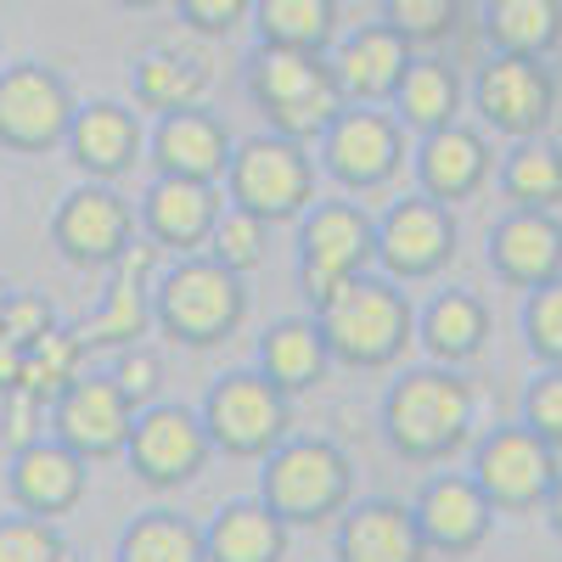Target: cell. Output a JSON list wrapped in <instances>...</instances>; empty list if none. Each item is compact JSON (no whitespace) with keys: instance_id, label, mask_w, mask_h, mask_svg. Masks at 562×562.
<instances>
[{"instance_id":"cell-1","label":"cell","mask_w":562,"mask_h":562,"mask_svg":"<svg viewBox=\"0 0 562 562\" xmlns=\"http://www.w3.org/2000/svg\"><path fill=\"white\" fill-rule=\"evenodd\" d=\"M473 383L456 366H405L383 394V439L400 461L439 467L473 439Z\"/></svg>"},{"instance_id":"cell-2","label":"cell","mask_w":562,"mask_h":562,"mask_svg":"<svg viewBox=\"0 0 562 562\" xmlns=\"http://www.w3.org/2000/svg\"><path fill=\"white\" fill-rule=\"evenodd\" d=\"M315 321L326 333L333 360L349 366V371H389L416 344V304L383 270L355 276L344 293H333L315 310Z\"/></svg>"},{"instance_id":"cell-3","label":"cell","mask_w":562,"mask_h":562,"mask_svg":"<svg viewBox=\"0 0 562 562\" xmlns=\"http://www.w3.org/2000/svg\"><path fill=\"white\" fill-rule=\"evenodd\" d=\"M248 321V281L214 265L209 254L169 259L153 281V333L180 349H214L237 338Z\"/></svg>"},{"instance_id":"cell-4","label":"cell","mask_w":562,"mask_h":562,"mask_svg":"<svg viewBox=\"0 0 562 562\" xmlns=\"http://www.w3.org/2000/svg\"><path fill=\"white\" fill-rule=\"evenodd\" d=\"M259 501L288 529H321L338 524L355 501V461L338 439L293 434L259 461Z\"/></svg>"},{"instance_id":"cell-5","label":"cell","mask_w":562,"mask_h":562,"mask_svg":"<svg viewBox=\"0 0 562 562\" xmlns=\"http://www.w3.org/2000/svg\"><path fill=\"white\" fill-rule=\"evenodd\" d=\"M248 97L270 119V135L288 140H321L349 102L333 79V63L321 52H288V45H259L248 57Z\"/></svg>"},{"instance_id":"cell-6","label":"cell","mask_w":562,"mask_h":562,"mask_svg":"<svg viewBox=\"0 0 562 562\" xmlns=\"http://www.w3.org/2000/svg\"><path fill=\"white\" fill-rule=\"evenodd\" d=\"M225 203L265 220V225L304 220L310 203H315V158H310V147L304 140H288V135H270V130L237 140L231 169H225Z\"/></svg>"},{"instance_id":"cell-7","label":"cell","mask_w":562,"mask_h":562,"mask_svg":"<svg viewBox=\"0 0 562 562\" xmlns=\"http://www.w3.org/2000/svg\"><path fill=\"white\" fill-rule=\"evenodd\" d=\"M378 265V220L349 198H315L299 220V293L310 315Z\"/></svg>"},{"instance_id":"cell-8","label":"cell","mask_w":562,"mask_h":562,"mask_svg":"<svg viewBox=\"0 0 562 562\" xmlns=\"http://www.w3.org/2000/svg\"><path fill=\"white\" fill-rule=\"evenodd\" d=\"M198 416L209 428L214 456H231V461H265L276 445L293 439V400L281 394L259 366L214 378Z\"/></svg>"},{"instance_id":"cell-9","label":"cell","mask_w":562,"mask_h":562,"mask_svg":"<svg viewBox=\"0 0 562 562\" xmlns=\"http://www.w3.org/2000/svg\"><path fill=\"white\" fill-rule=\"evenodd\" d=\"M467 479L484 490V501L495 506V518H529L546 506L551 484L562 479V461L551 445H540L524 422H506L473 439V467Z\"/></svg>"},{"instance_id":"cell-10","label":"cell","mask_w":562,"mask_h":562,"mask_svg":"<svg viewBox=\"0 0 562 562\" xmlns=\"http://www.w3.org/2000/svg\"><path fill=\"white\" fill-rule=\"evenodd\" d=\"M124 461L147 490H186L203 479V467L214 461V445H209V428L192 405L158 400L147 411H135Z\"/></svg>"},{"instance_id":"cell-11","label":"cell","mask_w":562,"mask_h":562,"mask_svg":"<svg viewBox=\"0 0 562 562\" xmlns=\"http://www.w3.org/2000/svg\"><path fill=\"white\" fill-rule=\"evenodd\" d=\"M321 169L344 192H383L405 169V124L383 108H344L321 135Z\"/></svg>"},{"instance_id":"cell-12","label":"cell","mask_w":562,"mask_h":562,"mask_svg":"<svg viewBox=\"0 0 562 562\" xmlns=\"http://www.w3.org/2000/svg\"><path fill=\"white\" fill-rule=\"evenodd\" d=\"M135 237H140L135 203L119 198L113 186H102V180L74 186V192L57 203V214H52V248L74 270H113L130 254Z\"/></svg>"},{"instance_id":"cell-13","label":"cell","mask_w":562,"mask_h":562,"mask_svg":"<svg viewBox=\"0 0 562 562\" xmlns=\"http://www.w3.org/2000/svg\"><path fill=\"white\" fill-rule=\"evenodd\" d=\"M130 428H135V405H130V394L108 378V371H85V378H74L52 400V411H45V434H52L57 445H68L79 461L124 456Z\"/></svg>"},{"instance_id":"cell-14","label":"cell","mask_w":562,"mask_h":562,"mask_svg":"<svg viewBox=\"0 0 562 562\" xmlns=\"http://www.w3.org/2000/svg\"><path fill=\"white\" fill-rule=\"evenodd\" d=\"M74 90L63 85L57 68L45 63H18L0 68V147L7 153H52L68 140L74 124Z\"/></svg>"},{"instance_id":"cell-15","label":"cell","mask_w":562,"mask_h":562,"mask_svg":"<svg viewBox=\"0 0 562 562\" xmlns=\"http://www.w3.org/2000/svg\"><path fill=\"white\" fill-rule=\"evenodd\" d=\"M456 243H461L456 214L445 203H434V198L411 192L378 220V270L389 281H400V288H411V281H434V276L450 270Z\"/></svg>"},{"instance_id":"cell-16","label":"cell","mask_w":562,"mask_h":562,"mask_svg":"<svg viewBox=\"0 0 562 562\" xmlns=\"http://www.w3.org/2000/svg\"><path fill=\"white\" fill-rule=\"evenodd\" d=\"M225 214V186L209 180H175V175H153V186L135 203V225L164 259H186L203 254L214 225Z\"/></svg>"},{"instance_id":"cell-17","label":"cell","mask_w":562,"mask_h":562,"mask_svg":"<svg viewBox=\"0 0 562 562\" xmlns=\"http://www.w3.org/2000/svg\"><path fill=\"white\" fill-rule=\"evenodd\" d=\"M164 270V254L135 237L130 254L108 270V293L97 299V310H90V321L79 326L85 349H130V344H147L153 338V281Z\"/></svg>"},{"instance_id":"cell-18","label":"cell","mask_w":562,"mask_h":562,"mask_svg":"<svg viewBox=\"0 0 562 562\" xmlns=\"http://www.w3.org/2000/svg\"><path fill=\"white\" fill-rule=\"evenodd\" d=\"M85 490H90V461H79L52 434L18 445L12 461H7V495H12L18 512H29V518H45V524L68 518L85 501Z\"/></svg>"},{"instance_id":"cell-19","label":"cell","mask_w":562,"mask_h":562,"mask_svg":"<svg viewBox=\"0 0 562 562\" xmlns=\"http://www.w3.org/2000/svg\"><path fill=\"white\" fill-rule=\"evenodd\" d=\"M411 512H416V529L434 557H473L495 529V506L467 473H434L416 490Z\"/></svg>"},{"instance_id":"cell-20","label":"cell","mask_w":562,"mask_h":562,"mask_svg":"<svg viewBox=\"0 0 562 562\" xmlns=\"http://www.w3.org/2000/svg\"><path fill=\"white\" fill-rule=\"evenodd\" d=\"M473 102H479V119L490 130H501L512 140H529L551 124L557 85L535 57H495L473 85Z\"/></svg>"},{"instance_id":"cell-21","label":"cell","mask_w":562,"mask_h":562,"mask_svg":"<svg viewBox=\"0 0 562 562\" xmlns=\"http://www.w3.org/2000/svg\"><path fill=\"white\" fill-rule=\"evenodd\" d=\"M411 164H416V192L445 203V209L479 198L484 186L495 180V153H490L484 130L461 124V119L445 124V130H434V135H422Z\"/></svg>"},{"instance_id":"cell-22","label":"cell","mask_w":562,"mask_h":562,"mask_svg":"<svg viewBox=\"0 0 562 562\" xmlns=\"http://www.w3.org/2000/svg\"><path fill=\"white\" fill-rule=\"evenodd\" d=\"M428 540L416 529L411 501L366 495L333 524V562H428Z\"/></svg>"},{"instance_id":"cell-23","label":"cell","mask_w":562,"mask_h":562,"mask_svg":"<svg viewBox=\"0 0 562 562\" xmlns=\"http://www.w3.org/2000/svg\"><path fill=\"white\" fill-rule=\"evenodd\" d=\"M490 270L512 293H535L562 276V220L540 209H506L490 225Z\"/></svg>"},{"instance_id":"cell-24","label":"cell","mask_w":562,"mask_h":562,"mask_svg":"<svg viewBox=\"0 0 562 562\" xmlns=\"http://www.w3.org/2000/svg\"><path fill=\"white\" fill-rule=\"evenodd\" d=\"M147 153H153L158 175L225 186V169H231L237 140H231V130L209 108H186V113H164L158 119V130L147 135Z\"/></svg>"},{"instance_id":"cell-25","label":"cell","mask_w":562,"mask_h":562,"mask_svg":"<svg viewBox=\"0 0 562 562\" xmlns=\"http://www.w3.org/2000/svg\"><path fill=\"white\" fill-rule=\"evenodd\" d=\"M68 158L85 180L113 186L119 175L135 169V158L147 153V130H140V113H130L124 102H90L74 113L68 124Z\"/></svg>"},{"instance_id":"cell-26","label":"cell","mask_w":562,"mask_h":562,"mask_svg":"<svg viewBox=\"0 0 562 562\" xmlns=\"http://www.w3.org/2000/svg\"><path fill=\"white\" fill-rule=\"evenodd\" d=\"M411 63H416L411 40H400L389 23H371V29H355L349 40H338L333 79H338L349 108H383V102H394Z\"/></svg>"},{"instance_id":"cell-27","label":"cell","mask_w":562,"mask_h":562,"mask_svg":"<svg viewBox=\"0 0 562 562\" xmlns=\"http://www.w3.org/2000/svg\"><path fill=\"white\" fill-rule=\"evenodd\" d=\"M259 371L281 389V394H310L315 383H326L333 371V349L315 315H281L259 333Z\"/></svg>"},{"instance_id":"cell-28","label":"cell","mask_w":562,"mask_h":562,"mask_svg":"<svg viewBox=\"0 0 562 562\" xmlns=\"http://www.w3.org/2000/svg\"><path fill=\"white\" fill-rule=\"evenodd\" d=\"M416 344L434 355V366H467L490 344V304L467 288H445L416 310Z\"/></svg>"},{"instance_id":"cell-29","label":"cell","mask_w":562,"mask_h":562,"mask_svg":"<svg viewBox=\"0 0 562 562\" xmlns=\"http://www.w3.org/2000/svg\"><path fill=\"white\" fill-rule=\"evenodd\" d=\"M288 535L293 529L259 495H248V501H225L203 524V551L209 562H281L288 557Z\"/></svg>"},{"instance_id":"cell-30","label":"cell","mask_w":562,"mask_h":562,"mask_svg":"<svg viewBox=\"0 0 562 562\" xmlns=\"http://www.w3.org/2000/svg\"><path fill=\"white\" fill-rule=\"evenodd\" d=\"M495 192L506 198V209L557 214L562 209V147L546 135L512 140V153L495 164Z\"/></svg>"},{"instance_id":"cell-31","label":"cell","mask_w":562,"mask_h":562,"mask_svg":"<svg viewBox=\"0 0 562 562\" xmlns=\"http://www.w3.org/2000/svg\"><path fill=\"white\" fill-rule=\"evenodd\" d=\"M113 562H209V551H203V529L186 512L153 506V512H135L119 529Z\"/></svg>"},{"instance_id":"cell-32","label":"cell","mask_w":562,"mask_h":562,"mask_svg":"<svg viewBox=\"0 0 562 562\" xmlns=\"http://www.w3.org/2000/svg\"><path fill=\"white\" fill-rule=\"evenodd\" d=\"M484 34L495 57H546L562 40V0H490Z\"/></svg>"},{"instance_id":"cell-33","label":"cell","mask_w":562,"mask_h":562,"mask_svg":"<svg viewBox=\"0 0 562 562\" xmlns=\"http://www.w3.org/2000/svg\"><path fill=\"white\" fill-rule=\"evenodd\" d=\"M130 90H135V108L140 113H186V108H203V90H209V74L203 63L180 57V52H147L135 57L130 68Z\"/></svg>"},{"instance_id":"cell-34","label":"cell","mask_w":562,"mask_h":562,"mask_svg":"<svg viewBox=\"0 0 562 562\" xmlns=\"http://www.w3.org/2000/svg\"><path fill=\"white\" fill-rule=\"evenodd\" d=\"M456 113H461V79H456V68L439 63V57L411 63L400 90H394V119L405 130H416V135H434V130L456 124Z\"/></svg>"},{"instance_id":"cell-35","label":"cell","mask_w":562,"mask_h":562,"mask_svg":"<svg viewBox=\"0 0 562 562\" xmlns=\"http://www.w3.org/2000/svg\"><path fill=\"white\" fill-rule=\"evenodd\" d=\"M259 45H288V52H326L338 29L333 0H254Z\"/></svg>"},{"instance_id":"cell-36","label":"cell","mask_w":562,"mask_h":562,"mask_svg":"<svg viewBox=\"0 0 562 562\" xmlns=\"http://www.w3.org/2000/svg\"><path fill=\"white\" fill-rule=\"evenodd\" d=\"M85 360H90L85 338L74 333V326H57V333H45L34 349H23V383H18V394H29V400H40L45 411H52V400L74 378H85V371H90Z\"/></svg>"},{"instance_id":"cell-37","label":"cell","mask_w":562,"mask_h":562,"mask_svg":"<svg viewBox=\"0 0 562 562\" xmlns=\"http://www.w3.org/2000/svg\"><path fill=\"white\" fill-rule=\"evenodd\" d=\"M203 254H209L214 265H225L231 276H243V281H248V276L270 259V225L225 203V214H220V225H214V237H209Z\"/></svg>"},{"instance_id":"cell-38","label":"cell","mask_w":562,"mask_h":562,"mask_svg":"<svg viewBox=\"0 0 562 562\" xmlns=\"http://www.w3.org/2000/svg\"><path fill=\"white\" fill-rule=\"evenodd\" d=\"M524 349L535 355L540 371H562V276L546 281V288L524 293Z\"/></svg>"},{"instance_id":"cell-39","label":"cell","mask_w":562,"mask_h":562,"mask_svg":"<svg viewBox=\"0 0 562 562\" xmlns=\"http://www.w3.org/2000/svg\"><path fill=\"white\" fill-rule=\"evenodd\" d=\"M0 562H79V551L57 524L12 512V518H0Z\"/></svg>"},{"instance_id":"cell-40","label":"cell","mask_w":562,"mask_h":562,"mask_svg":"<svg viewBox=\"0 0 562 562\" xmlns=\"http://www.w3.org/2000/svg\"><path fill=\"white\" fill-rule=\"evenodd\" d=\"M456 12H461V0H383V23L411 45L445 40L456 29Z\"/></svg>"},{"instance_id":"cell-41","label":"cell","mask_w":562,"mask_h":562,"mask_svg":"<svg viewBox=\"0 0 562 562\" xmlns=\"http://www.w3.org/2000/svg\"><path fill=\"white\" fill-rule=\"evenodd\" d=\"M108 378L130 394L135 411H147V405H158V394H164V355H158L153 344H130V349L113 355Z\"/></svg>"},{"instance_id":"cell-42","label":"cell","mask_w":562,"mask_h":562,"mask_svg":"<svg viewBox=\"0 0 562 562\" xmlns=\"http://www.w3.org/2000/svg\"><path fill=\"white\" fill-rule=\"evenodd\" d=\"M518 422L540 445L562 450V371H535V383L524 389V416Z\"/></svg>"},{"instance_id":"cell-43","label":"cell","mask_w":562,"mask_h":562,"mask_svg":"<svg viewBox=\"0 0 562 562\" xmlns=\"http://www.w3.org/2000/svg\"><path fill=\"white\" fill-rule=\"evenodd\" d=\"M45 333H57V310L45 293H18L7 299V315H0V344H12V349H34Z\"/></svg>"},{"instance_id":"cell-44","label":"cell","mask_w":562,"mask_h":562,"mask_svg":"<svg viewBox=\"0 0 562 562\" xmlns=\"http://www.w3.org/2000/svg\"><path fill=\"white\" fill-rule=\"evenodd\" d=\"M254 12V0H180V18L203 34H231Z\"/></svg>"},{"instance_id":"cell-45","label":"cell","mask_w":562,"mask_h":562,"mask_svg":"<svg viewBox=\"0 0 562 562\" xmlns=\"http://www.w3.org/2000/svg\"><path fill=\"white\" fill-rule=\"evenodd\" d=\"M18 383H23V349L0 344V400H7V394H18Z\"/></svg>"},{"instance_id":"cell-46","label":"cell","mask_w":562,"mask_h":562,"mask_svg":"<svg viewBox=\"0 0 562 562\" xmlns=\"http://www.w3.org/2000/svg\"><path fill=\"white\" fill-rule=\"evenodd\" d=\"M540 512H546V524H551V535L562 540V479L551 484V495H546V506H540Z\"/></svg>"},{"instance_id":"cell-47","label":"cell","mask_w":562,"mask_h":562,"mask_svg":"<svg viewBox=\"0 0 562 562\" xmlns=\"http://www.w3.org/2000/svg\"><path fill=\"white\" fill-rule=\"evenodd\" d=\"M113 7H135V12H147V7H158V0H113Z\"/></svg>"},{"instance_id":"cell-48","label":"cell","mask_w":562,"mask_h":562,"mask_svg":"<svg viewBox=\"0 0 562 562\" xmlns=\"http://www.w3.org/2000/svg\"><path fill=\"white\" fill-rule=\"evenodd\" d=\"M7 299H12V281H0V315H7Z\"/></svg>"}]
</instances>
